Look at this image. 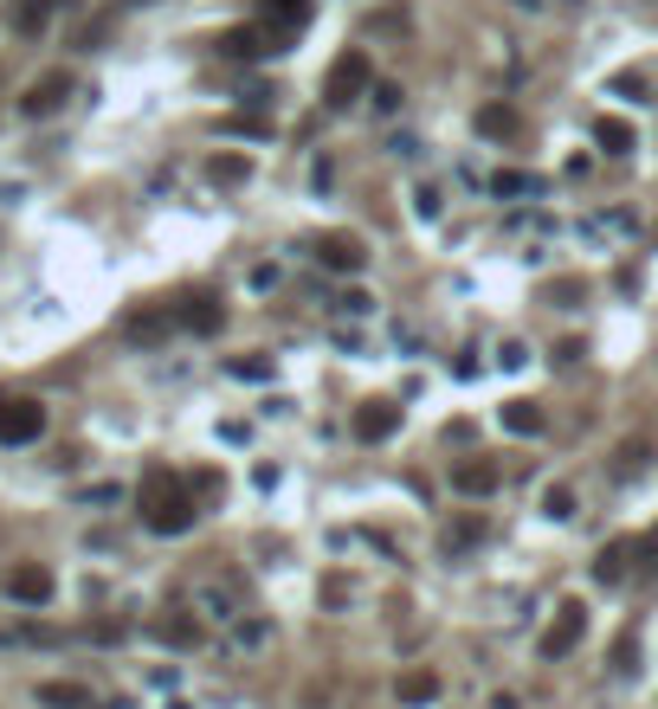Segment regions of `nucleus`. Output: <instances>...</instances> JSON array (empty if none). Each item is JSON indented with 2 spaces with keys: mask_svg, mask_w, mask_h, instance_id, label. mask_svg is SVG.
Instances as JSON below:
<instances>
[{
  "mask_svg": "<svg viewBox=\"0 0 658 709\" xmlns=\"http://www.w3.org/2000/svg\"><path fill=\"white\" fill-rule=\"evenodd\" d=\"M136 503H143V522L155 529V536H188V529H194V516H201L194 491H188L175 471H148L143 491H136Z\"/></svg>",
  "mask_w": 658,
  "mask_h": 709,
  "instance_id": "nucleus-1",
  "label": "nucleus"
},
{
  "mask_svg": "<svg viewBox=\"0 0 658 709\" xmlns=\"http://www.w3.org/2000/svg\"><path fill=\"white\" fill-rule=\"evenodd\" d=\"M368 84H374V65H368V52L356 46V52H343L330 65V77H323V110H349Z\"/></svg>",
  "mask_w": 658,
  "mask_h": 709,
  "instance_id": "nucleus-2",
  "label": "nucleus"
},
{
  "mask_svg": "<svg viewBox=\"0 0 658 709\" xmlns=\"http://www.w3.org/2000/svg\"><path fill=\"white\" fill-rule=\"evenodd\" d=\"M0 593H7L13 606H46V600L59 593V580H52V567H39V562H13L0 574Z\"/></svg>",
  "mask_w": 658,
  "mask_h": 709,
  "instance_id": "nucleus-3",
  "label": "nucleus"
},
{
  "mask_svg": "<svg viewBox=\"0 0 658 709\" xmlns=\"http://www.w3.org/2000/svg\"><path fill=\"white\" fill-rule=\"evenodd\" d=\"M582 638H587V606H582V600H562V606H555V620H549V633L536 638V651L555 664V658H569Z\"/></svg>",
  "mask_w": 658,
  "mask_h": 709,
  "instance_id": "nucleus-4",
  "label": "nucleus"
},
{
  "mask_svg": "<svg viewBox=\"0 0 658 709\" xmlns=\"http://www.w3.org/2000/svg\"><path fill=\"white\" fill-rule=\"evenodd\" d=\"M148 633L161 638V645H175V651H201V645H207V620H201L194 606H161Z\"/></svg>",
  "mask_w": 658,
  "mask_h": 709,
  "instance_id": "nucleus-5",
  "label": "nucleus"
},
{
  "mask_svg": "<svg viewBox=\"0 0 658 709\" xmlns=\"http://www.w3.org/2000/svg\"><path fill=\"white\" fill-rule=\"evenodd\" d=\"M72 91H77L72 71H46V77H33V84H26V97H20V117H33V123H39V117H59Z\"/></svg>",
  "mask_w": 658,
  "mask_h": 709,
  "instance_id": "nucleus-6",
  "label": "nucleus"
},
{
  "mask_svg": "<svg viewBox=\"0 0 658 709\" xmlns=\"http://www.w3.org/2000/svg\"><path fill=\"white\" fill-rule=\"evenodd\" d=\"M39 432H46L39 400H0V445H33Z\"/></svg>",
  "mask_w": 658,
  "mask_h": 709,
  "instance_id": "nucleus-7",
  "label": "nucleus"
},
{
  "mask_svg": "<svg viewBox=\"0 0 658 709\" xmlns=\"http://www.w3.org/2000/svg\"><path fill=\"white\" fill-rule=\"evenodd\" d=\"M484 542H491V522H484V516H452V522L439 529V555H445V562H465V555L484 549Z\"/></svg>",
  "mask_w": 658,
  "mask_h": 709,
  "instance_id": "nucleus-8",
  "label": "nucleus"
},
{
  "mask_svg": "<svg viewBox=\"0 0 658 709\" xmlns=\"http://www.w3.org/2000/svg\"><path fill=\"white\" fill-rule=\"evenodd\" d=\"M194 613H201L207 626H232V620L246 613V600H239L226 580H194Z\"/></svg>",
  "mask_w": 658,
  "mask_h": 709,
  "instance_id": "nucleus-9",
  "label": "nucleus"
},
{
  "mask_svg": "<svg viewBox=\"0 0 658 709\" xmlns=\"http://www.w3.org/2000/svg\"><path fill=\"white\" fill-rule=\"evenodd\" d=\"M394 697H400V709H433L445 697V677H439L433 664H414V671L394 677Z\"/></svg>",
  "mask_w": 658,
  "mask_h": 709,
  "instance_id": "nucleus-10",
  "label": "nucleus"
},
{
  "mask_svg": "<svg viewBox=\"0 0 658 709\" xmlns=\"http://www.w3.org/2000/svg\"><path fill=\"white\" fill-rule=\"evenodd\" d=\"M349 432H356L362 445H387V438L400 432V407H394V400H362V407H356V425H349Z\"/></svg>",
  "mask_w": 658,
  "mask_h": 709,
  "instance_id": "nucleus-11",
  "label": "nucleus"
},
{
  "mask_svg": "<svg viewBox=\"0 0 658 709\" xmlns=\"http://www.w3.org/2000/svg\"><path fill=\"white\" fill-rule=\"evenodd\" d=\"M316 265H330V272H362L368 245L356 232H323V239H316Z\"/></svg>",
  "mask_w": 658,
  "mask_h": 709,
  "instance_id": "nucleus-12",
  "label": "nucleus"
},
{
  "mask_svg": "<svg viewBox=\"0 0 658 709\" xmlns=\"http://www.w3.org/2000/svg\"><path fill=\"white\" fill-rule=\"evenodd\" d=\"M498 484H504V471H498L491 458H458V465H452V491L458 496H491Z\"/></svg>",
  "mask_w": 658,
  "mask_h": 709,
  "instance_id": "nucleus-13",
  "label": "nucleus"
},
{
  "mask_svg": "<svg viewBox=\"0 0 658 709\" xmlns=\"http://www.w3.org/2000/svg\"><path fill=\"white\" fill-rule=\"evenodd\" d=\"M175 323H181V329H194V336H219V329H226V303L201 290V297H188V303H181V316H175Z\"/></svg>",
  "mask_w": 658,
  "mask_h": 709,
  "instance_id": "nucleus-14",
  "label": "nucleus"
},
{
  "mask_svg": "<svg viewBox=\"0 0 658 709\" xmlns=\"http://www.w3.org/2000/svg\"><path fill=\"white\" fill-rule=\"evenodd\" d=\"M587 574H594V587H620V580L633 574V542H626V536H620V542H607V549L594 555V567H587Z\"/></svg>",
  "mask_w": 658,
  "mask_h": 709,
  "instance_id": "nucleus-15",
  "label": "nucleus"
},
{
  "mask_svg": "<svg viewBox=\"0 0 658 709\" xmlns=\"http://www.w3.org/2000/svg\"><path fill=\"white\" fill-rule=\"evenodd\" d=\"M168 329H175V316H168V310H130V316H123V336H130V343H143V349L168 343Z\"/></svg>",
  "mask_w": 658,
  "mask_h": 709,
  "instance_id": "nucleus-16",
  "label": "nucleus"
},
{
  "mask_svg": "<svg viewBox=\"0 0 658 709\" xmlns=\"http://www.w3.org/2000/svg\"><path fill=\"white\" fill-rule=\"evenodd\" d=\"M259 20L297 39V33H303V20H310V0H265V7H259Z\"/></svg>",
  "mask_w": 658,
  "mask_h": 709,
  "instance_id": "nucleus-17",
  "label": "nucleus"
},
{
  "mask_svg": "<svg viewBox=\"0 0 658 709\" xmlns=\"http://www.w3.org/2000/svg\"><path fill=\"white\" fill-rule=\"evenodd\" d=\"M226 633H232V645H239V651H265V645H272V620H265V613H239Z\"/></svg>",
  "mask_w": 658,
  "mask_h": 709,
  "instance_id": "nucleus-18",
  "label": "nucleus"
},
{
  "mask_svg": "<svg viewBox=\"0 0 658 709\" xmlns=\"http://www.w3.org/2000/svg\"><path fill=\"white\" fill-rule=\"evenodd\" d=\"M39 704L46 709H91V690L72 684V677H52V684H39Z\"/></svg>",
  "mask_w": 658,
  "mask_h": 709,
  "instance_id": "nucleus-19",
  "label": "nucleus"
},
{
  "mask_svg": "<svg viewBox=\"0 0 658 709\" xmlns=\"http://www.w3.org/2000/svg\"><path fill=\"white\" fill-rule=\"evenodd\" d=\"M207 181L214 188H246L252 181V161L246 155H207Z\"/></svg>",
  "mask_w": 658,
  "mask_h": 709,
  "instance_id": "nucleus-20",
  "label": "nucleus"
},
{
  "mask_svg": "<svg viewBox=\"0 0 658 709\" xmlns=\"http://www.w3.org/2000/svg\"><path fill=\"white\" fill-rule=\"evenodd\" d=\"M65 0H20V13H13V26L26 33V39H39L46 26H52V13H59Z\"/></svg>",
  "mask_w": 658,
  "mask_h": 709,
  "instance_id": "nucleus-21",
  "label": "nucleus"
},
{
  "mask_svg": "<svg viewBox=\"0 0 658 709\" xmlns=\"http://www.w3.org/2000/svg\"><path fill=\"white\" fill-rule=\"evenodd\" d=\"M594 142H600V148H607V155H633V123H626V117H600V123H594Z\"/></svg>",
  "mask_w": 658,
  "mask_h": 709,
  "instance_id": "nucleus-22",
  "label": "nucleus"
},
{
  "mask_svg": "<svg viewBox=\"0 0 658 709\" xmlns=\"http://www.w3.org/2000/svg\"><path fill=\"white\" fill-rule=\"evenodd\" d=\"M504 432H516V438H536L542 432V413H536V400H504Z\"/></svg>",
  "mask_w": 658,
  "mask_h": 709,
  "instance_id": "nucleus-23",
  "label": "nucleus"
},
{
  "mask_svg": "<svg viewBox=\"0 0 658 709\" xmlns=\"http://www.w3.org/2000/svg\"><path fill=\"white\" fill-rule=\"evenodd\" d=\"M491 194H498V201H516V194H542V181H536V175H516V168H498Z\"/></svg>",
  "mask_w": 658,
  "mask_h": 709,
  "instance_id": "nucleus-24",
  "label": "nucleus"
},
{
  "mask_svg": "<svg viewBox=\"0 0 658 709\" xmlns=\"http://www.w3.org/2000/svg\"><path fill=\"white\" fill-rule=\"evenodd\" d=\"M478 136H516V117L511 110H504V104H484V110H478Z\"/></svg>",
  "mask_w": 658,
  "mask_h": 709,
  "instance_id": "nucleus-25",
  "label": "nucleus"
},
{
  "mask_svg": "<svg viewBox=\"0 0 658 709\" xmlns=\"http://www.w3.org/2000/svg\"><path fill=\"white\" fill-rule=\"evenodd\" d=\"M542 516H549V522H575V491H569V484H549V491H542Z\"/></svg>",
  "mask_w": 658,
  "mask_h": 709,
  "instance_id": "nucleus-26",
  "label": "nucleus"
},
{
  "mask_svg": "<svg viewBox=\"0 0 658 709\" xmlns=\"http://www.w3.org/2000/svg\"><path fill=\"white\" fill-rule=\"evenodd\" d=\"M226 374H232V381H272L278 368H272L265 354H252V361H246V354H232V361H226Z\"/></svg>",
  "mask_w": 658,
  "mask_h": 709,
  "instance_id": "nucleus-27",
  "label": "nucleus"
},
{
  "mask_svg": "<svg viewBox=\"0 0 658 709\" xmlns=\"http://www.w3.org/2000/svg\"><path fill=\"white\" fill-rule=\"evenodd\" d=\"M613 671H620V677H633V671H639V633H620V638H613Z\"/></svg>",
  "mask_w": 658,
  "mask_h": 709,
  "instance_id": "nucleus-28",
  "label": "nucleus"
},
{
  "mask_svg": "<svg viewBox=\"0 0 658 709\" xmlns=\"http://www.w3.org/2000/svg\"><path fill=\"white\" fill-rule=\"evenodd\" d=\"M646 452H653L646 438H626V445H620V478H639V471H646Z\"/></svg>",
  "mask_w": 658,
  "mask_h": 709,
  "instance_id": "nucleus-29",
  "label": "nucleus"
},
{
  "mask_svg": "<svg viewBox=\"0 0 658 709\" xmlns=\"http://www.w3.org/2000/svg\"><path fill=\"white\" fill-rule=\"evenodd\" d=\"M219 130H226V136H272V123H265V117H226Z\"/></svg>",
  "mask_w": 658,
  "mask_h": 709,
  "instance_id": "nucleus-30",
  "label": "nucleus"
},
{
  "mask_svg": "<svg viewBox=\"0 0 658 709\" xmlns=\"http://www.w3.org/2000/svg\"><path fill=\"white\" fill-rule=\"evenodd\" d=\"M336 310H343V316H368V310H374V297L356 284V290H343V297H336Z\"/></svg>",
  "mask_w": 658,
  "mask_h": 709,
  "instance_id": "nucleus-31",
  "label": "nucleus"
},
{
  "mask_svg": "<svg viewBox=\"0 0 658 709\" xmlns=\"http://www.w3.org/2000/svg\"><path fill=\"white\" fill-rule=\"evenodd\" d=\"M607 91H613V97H646V71H620Z\"/></svg>",
  "mask_w": 658,
  "mask_h": 709,
  "instance_id": "nucleus-32",
  "label": "nucleus"
},
{
  "mask_svg": "<svg viewBox=\"0 0 658 709\" xmlns=\"http://www.w3.org/2000/svg\"><path fill=\"white\" fill-rule=\"evenodd\" d=\"M368 97H374V110H381V117H394V110H400V84H368Z\"/></svg>",
  "mask_w": 658,
  "mask_h": 709,
  "instance_id": "nucleus-33",
  "label": "nucleus"
},
{
  "mask_svg": "<svg viewBox=\"0 0 658 709\" xmlns=\"http://www.w3.org/2000/svg\"><path fill=\"white\" fill-rule=\"evenodd\" d=\"M633 555H639V567H646V574H658V529H653V536H639V542H633Z\"/></svg>",
  "mask_w": 658,
  "mask_h": 709,
  "instance_id": "nucleus-34",
  "label": "nucleus"
},
{
  "mask_svg": "<svg viewBox=\"0 0 658 709\" xmlns=\"http://www.w3.org/2000/svg\"><path fill=\"white\" fill-rule=\"evenodd\" d=\"M498 361H504V368H523V361H529V349H523V343H504V349H498Z\"/></svg>",
  "mask_w": 658,
  "mask_h": 709,
  "instance_id": "nucleus-35",
  "label": "nucleus"
},
{
  "mask_svg": "<svg viewBox=\"0 0 658 709\" xmlns=\"http://www.w3.org/2000/svg\"><path fill=\"white\" fill-rule=\"evenodd\" d=\"M582 354H587V343H582V336H569V343L555 349V361H582Z\"/></svg>",
  "mask_w": 658,
  "mask_h": 709,
  "instance_id": "nucleus-36",
  "label": "nucleus"
},
{
  "mask_svg": "<svg viewBox=\"0 0 658 709\" xmlns=\"http://www.w3.org/2000/svg\"><path fill=\"white\" fill-rule=\"evenodd\" d=\"M491 709H523V704H516L511 690H498V697H491Z\"/></svg>",
  "mask_w": 658,
  "mask_h": 709,
  "instance_id": "nucleus-37",
  "label": "nucleus"
}]
</instances>
